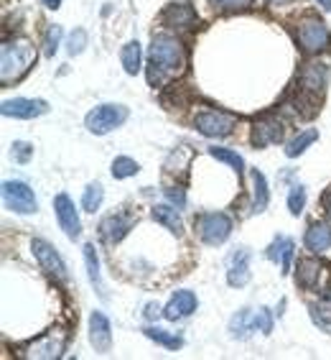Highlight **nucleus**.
Masks as SVG:
<instances>
[{
	"label": "nucleus",
	"instance_id": "f257e3e1",
	"mask_svg": "<svg viewBox=\"0 0 331 360\" xmlns=\"http://www.w3.org/2000/svg\"><path fill=\"white\" fill-rule=\"evenodd\" d=\"M148 59H151V82H158L161 77H173L184 70V46H181L179 39H173L168 34L153 36L151 51H148Z\"/></svg>",
	"mask_w": 331,
	"mask_h": 360
},
{
	"label": "nucleus",
	"instance_id": "f03ea898",
	"mask_svg": "<svg viewBox=\"0 0 331 360\" xmlns=\"http://www.w3.org/2000/svg\"><path fill=\"white\" fill-rule=\"evenodd\" d=\"M36 62V49L28 39H13L0 49V79L3 84L18 82Z\"/></svg>",
	"mask_w": 331,
	"mask_h": 360
},
{
	"label": "nucleus",
	"instance_id": "7ed1b4c3",
	"mask_svg": "<svg viewBox=\"0 0 331 360\" xmlns=\"http://www.w3.org/2000/svg\"><path fill=\"white\" fill-rule=\"evenodd\" d=\"M298 44H301L306 54L326 51V49H331L329 26L321 18H316V15H306L304 21L298 23Z\"/></svg>",
	"mask_w": 331,
	"mask_h": 360
},
{
	"label": "nucleus",
	"instance_id": "20e7f679",
	"mask_svg": "<svg viewBox=\"0 0 331 360\" xmlns=\"http://www.w3.org/2000/svg\"><path fill=\"white\" fill-rule=\"evenodd\" d=\"M125 120H128V108L125 105H100V108L87 112L84 125L95 136H104V133L115 131L118 125H123Z\"/></svg>",
	"mask_w": 331,
	"mask_h": 360
},
{
	"label": "nucleus",
	"instance_id": "39448f33",
	"mask_svg": "<svg viewBox=\"0 0 331 360\" xmlns=\"http://www.w3.org/2000/svg\"><path fill=\"white\" fill-rule=\"evenodd\" d=\"M64 347H67V333L62 327H54L48 330L46 335L36 338L34 342H28L23 347V358H36V360H54L62 358Z\"/></svg>",
	"mask_w": 331,
	"mask_h": 360
},
{
	"label": "nucleus",
	"instance_id": "423d86ee",
	"mask_svg": "<svg viewBox=\"0 0 331 360\" xmlns=\"http://www.w3.org/2000/svg\"><path fill=\"white\" fill-rule=\"evenodd\" d=\"M235 123H237L235 115L222 112V110H201V112H196V118H194L196 131H199L201 136H207V139H224V136L232 133Z\"/></svg>",
	"mask_w": 331,
	"mask_h": 360
},
{
	"label": "nucleus",
	"instance_id": "0eeeda50",
	"mask_svg": "<svg viewBox=\"0 0 331 360\" xmlns=\"http://www.w3.org/2000/svg\"><path fill=\"white\" fill-rule=\"evenodd\" d=\"M196 230H199V238L207 245H222L232 236V220L224 212H207L196 220Z\"/></svg>",
	"mask_w": 331,
	"mask_h": 360
},
{
	"label": "nucleus",
	"instance_id": "6e6552de",
	"mask_svg": "<svg viewBox=\"0 0 331 360\" xmlns=\"http://www.w3.org/2000/svg\"><path fill=\"white\" fill-rule=\"evenodd\" d=\"M3 200H6V207L18 212V215H31L39 207L34 189L23 181H6L3 184Z\"/></svg>",
	"mask_w": 331,
	"mask_h": 360
},
{
	"label": "nucleus",
	"instance_id": "1a4fd4ad",
	"mask_svg": "<svg viewBox=\"0 0 331 360\" xmlns=\"http://www.w3.org/2000/svg\"><path fill=\"white\" fill-rule=\"evenodd\" d=\"M31 250H34L36 261H39V266L46 271L48 276L59 278V281H67V266H64L62 256L56 253L54 245H48L46 240H39V238H36V240L31 243Z\"/></svg>",
	"mask_w": 331,
	"mask_h": 360
},
{
	"label": "nucleus",
	"instance_id": "9d476101",
	"mask_svg": "<svg viewBox=\"0 0 331 360\" xmlns=\"http://www.w3.org/2000/svg\"><path fill=\"white\" fill-rule=\"evenodd\" d=\"M250 261H252V253L250 248L240 245V248L232 250V256H229V264H227V284L235 286V289H242V286L250 284Z\"/></svg>",
	"mask_w": 331,
	"mask_h": 360
},
{
	"label": "nucleus",
	"instance_id": "9b49d317",
	"mask_svg": "<svg viewBox=\"0 0 331 360\" xmlns=\"http://www.w3.org/2000/svg\"><path fill=\"white\" fill-rule=\"evenodd\" d=\"M54 210H56V220H59L62 230L67 233V238L76 240V238L82 236V222H79V215H76L74 202H72L67 194H56Z\"/></svg>",
	"mask_w": 331,
	"mask_h": 360
},
{
	"label": "nucleus",
	"instance_id": "f8f14e48",
	"mask_svg": "<svg viewBox=\"0 0 331 360\" xmlns=\"http://www.w3.org/2000/svg\"><path fill=\"white\" fill-rule=\"evenodd\" d=\"M48 110V105L43 100H28V97H15V100H6L0 112L6 118H21V120H31L39 118Z\"/></svg>",
	"mask_w": 331,
	"mask_h": 360
},
{
	"label": "nucleus",
	"instance_id": "ddd939ff",
	"mask_svg": "<svg viewBox=\"0 0 331 360\" xmlns=\"http://www.w3.org/2000/svg\"><path fill=\"white\" fill-rule=\"evenodd\" d=\"M133 225H135V217L125 215V212H118V215L104 217L102 225H100V236L104 238V243L115 245V243H120L128 233H130Z\"/></svg>",
	"mask_w": 331,
	"mask_h": 360
},
{
	"label": "nucleus",
	"instance_id": "4468645a",
	"mask_svg": "<svg viewBox=\"0 0 331 360\" xmlns=\"http://www.w3.org/2000/svg\"><path fill=\"white\" fill-rule=\"evenodd\" d=\"M285 139V125L278 118H262L252 128V143L255 148H265L270 143H281Z\"/></svg>",
	"mask_w": 331,
	"mask_h": 360
},
{
	"label": "nucleus",
	"instance_id": "2eb2a0df",
	"mask_svg": "<svg viewBox=\"0 0 331 360\" xmlns=\"http://www.w3.org/2000/svg\"><path fill=\"white\" fill-rule=\"evenodd\" d=\"M196 307H199V302H196V297H194V291L181 289V291H176V294L171 297V302L163 307V317L176 322V319H184V317H189V314L196 312Z\"/></svg>",
	"mask_w": 331,
	"mask_h": 360
},
{
	"label": "nucleus",
	"instance_id": "dca6fc26",
	"mask_svg": "<svg viewBox=\"0 0 331 360\" xmlns=\"http://www.w3.org/2000/svg\"><path fill=\"white\" fill-rule=\"evenodd\" d=\"M90 340H92V345H95L97 353H110L112 330H110V319L104 317L102 312L90 314Z\"/></svg>",
	"mask_w": 331,
	"mask_h": 360
},
{
	"label": "nucleus",
	"instance_id": "f3484780",
	"mask_svg": "<svg viewBox=\"0 0 331 360\" xmlns=\"http://www.w3.org/2000/svg\"><path fill=\"white\" fill-rule=\"evenodd\" d=\"M163 23L166 26H179V28H191L196 23V13H194V8L189 3H171V6L163 11Z\"/></svg>",
	"mask_w": 331,
	"mask_h": 360
},
{
	"label": "nucleus",
	"instance_id": "a211bd4d",
	"mask_svg": "<svg viewBox=\"0 0 331 360\" xmlns=\"http://www.w3.org/2000/svg\"><path fill=\"white\" fill-rule=\"evenodd\" d=\"M326 79H329V70H326V64L311 62V64H306L304 72H301V84H304V90L313 92V95L324 92Z\"/></svg>",
	"mask_w": 331,
	"mask_h": 360
},
{
	"label": "nucleus",
	"instance_id": "6ab92c4d",
	"mask_svg": "<svg viewBox=\"0 0 331 360\" xmlns=\"http://www.w3.org/2000/svg\"><path fill=\"white\" fill-rule=\"evenodd\" d=\"M268 258L281 266V274H288L290 261H293V240L285 236H278L276 240L268 245Z\"/></svg>",
	"mask_w": 331,
	"mask_h": 360
},
{
	"label": "nucleus",
	"instance_id": "aec40b11",
	"mask_svg": "<svg viewBox=\"0 0 331 360\" xmlns=\"http://www.w3.org/2000/svg\"><path fill=\"white\" fill-rule=\"evenodd\" d=\"M304 243L311 253H324V250L331 248V228L326 222H313V225L306 230Z\"/></svg>",
	"mask_w": 331,
	"mask_h": 360
},
{
	"label": "nucleus",
	"instance_id": "412c9836",
	"mask_svg": "<svg viewBox=\"0 0 331 360\" xmlns=\"http://www.w3.org/2000/svg\"><path fill=\"white\" fill-rule=\"evenodd\" d=\"M229 333H232V338H240V340H245L252 333H257L255 312H250V309H240L235 317L229 319Z\"/></svg>",
	"mask_w": 331,
	"mask_h": 360
},
{
	"label": "nucleus",
	"instance_id": "4be33fe9",
	"mask_svg": "<svg viewBox=\"0 0 331 360\" xmlns=\"http://www.w3.org/2000/svg\"><path fill=\"white\" fill-rule=\"evenodd\" d=\"M153 220L161 222L163 228H168L171 233H176V236L184 233V222H181L176 207H171V205H156V207H153Z\"/></svg>",
	"mask_w": 331,
	"mask_h": 360
},
{
	"label": "nucleus",
	"instance_id": "5701e85b",
	"mask_svg": "<svg viewBox=\"0 0 331 360\" xmlns=\"http://www.w3.org/2000/svg\"><path fill=\"white\" fill-rule=\"evenodd\" d=\"M84 264H87V271H90V281L95 284L97 294L104 299L107 294H104L102 274H100V258H97V250H95V245H92V243H87V245H84Z\"/></svg>",
	"mask_w": 331,
	"mask_h": 360
},
{
	"label": "nucleus",
	"instance_id": "b1692460",
	"mask_svg": "<svg viewBox=\"0 0 331 360\" xmlns=\"http://www.w3.org/2000/svg\"><path fill=\"white\" fill-rule=\"evenodd\" d=\"M252 184H255V192H252V212H265L270 202V194H268V181L262 176L260 172H252Z\"/></svg>",
	"mask_w": 331,
	"mask_h": 360
},
{
	"label": "nucleus",
	"instance_id": "393cba45",
	"mask_svg": "<svg viewBox=\"0 0 331 360\" xmlns=\"http://www.w3.org/2000/svg\"><path fill=\"white\" fill-rule=\"evenodd\" d=\"M120 59H123V67L128 75H138L140 72V59H143V54H140V44L138 41H128L123 46V51H120Z\"/></svg>",
	"mask_w": 331,
	"mask_h": 360
},
{
	"label": "nucleus",
	"instance_id": "a878e982",
	"mask_svg": "<svg viewBox=\"0 0 331 360\" xmlns=\"http://www.w3.org/2000/svg\"><path fill=\"white\" fill-rule=\"evenodd\" d=\"M298 274H296V281L304 289H313V284L318 281V274H321V269H318L316 261H298Z\"/></svg>",
	"mask_w": 331,
	"mask_h": 360
},
{
	"label": "nucleus",
	"instance_id": "bb28decb",
	"mask_svg": "<svg viewBox=\"0 0 331 360\" xmlns=\"http://www.w3.org/2000/svg\"><path fill=\"white\" fill-rule=\"evenodd\" d=\"M313 141H318V131H313V128H311V131L298 133L296 139L288 143V148H285V156H288V159H296V156H301V153H304Z\"/></svg>",
	"mask_w": 331,
	"mask_h": 360
},
{
	"label": "nucleus",
	"instance_id": "cd10ccee",
	"mask_svg": "<svg viewBox=\"0 0 331 360\" xmlns=\"http://www.w3.org/2000/svg\"><path fill=\"white\" fill-rule=\"evenodd\" d=\"M143 333H145V338H151L153 342H158V345L168 347V350H179V347L184 345V340H181L179 335L166 333V330H158V327H145Z\"/></svg>",
	"mask_w": 331,
	"mask_h": 360
},
{
	"label": "nucleus",
	"instance_id": "c85d7f7f",
	"mask_svg": "<svg viewBox=\"0 0 331 360\" xmlns=\"http://www.w3.org/2000/svg\"><path fill=\"white\" fill-rule=\"evenodd\" d=\"M104 200V189L100 181H95V184H90V187L84 189V197H82V207L84 212H92L95 215L97 210H100V205H102Z\"/></svg>",
	"mask_w": 331,
	"mask_h": 360
},
{
	"label": "nucleus",
	"instance_id": "c756f323",
	"mask_svg": "<svg viewBox=\"0 0 331 360\" xmlns=\"http://www.w3.org/2000/svg\"><path fill=\"white\" fill-rule=\"evenodd\" d=\"M209 156H214V159L224 161V164H229V167L235 169L237 176H242V172H245V161H242V156L237 151H229V148H209Z\"/></svg>",
	"mask_w": 331,
	"mask_h": 360
},
{
	"label": "nucleus",
	"instance_id": "7c9ffc66",
	"mask_svg": "<svg viewBox=\"0 0 331 360\" xmlns=\"http://www.w3.org/2000/svg\"><path fill=\"white\" fill-rule=\"evenodd\" d=\"M140 172L138 161L128 159V156H120V159L112 161V176L115 179H128V176H135Z\"/></svg>",
	"mask_w": 331,
	"mask_h": 360
},
{
	"label": "nucleus",
	"instance_id": "2f4dec72",
	"mask_svg": "<svg viewBox=\"0 0 331 360\" xmlns=\"http://www.w3.org/2000/svg\"><path fill=\"white\" fill-rule=\"evenodd\" d=\"M306 207V189L301 187V184H293L290 187V194H288V210H290V215H301Z\"/></svg>",
	"mask_w": 331,
	"mask_h": 360
},
{
	"label": "nucleus",
	"instance_id": "473e14b6",
	"mask_svg": "<svg viewBox=\"0 0 331 360\" xmlns=\"http://www.w3.org/2000/svg\"><path fill=\"white\" fill-rule=\"evenodd\" d=\"M62 44V26H48L46 28V36H43V54L46 56H54L56 49Z\"/></svg>",
	"mask_w": 331,
	"mask_h": 360
},
{
	"label": "nucleus",
	"instance_id": "72a5a7b5",
	"mask_svg": "<svg viewBox=\"0 0 331 360\" xmlns=\"http://www.w3.org/2000/svg\"><path fill=\"white\" fill-rule=\"evenodd\" d=\"M84 46H87V31L84 28H76L74 34L69 36V44H67V51H69L72 56L82 54Z\"/></svg>",
	"mask_w": 331,
	"mask_h": 360
},
{
	"label": "nucleus",
	"instance_id": "f704fd0d",
	"mask_svg": "<svg viewBox=\"0 0 331 360\" xmlns=\"http://www.w3.org/2000/svg\"><path fill=\"white\" fill-rule=\"evenodd\" d=\"M255 327L265 335L273 333V312H270L268 307H260L255 312Z\"/></svg>",
	"mask_w": 331,
	"mask_h": 360
},
{
	"label": "nucleus",
	"instance_id": "c9c22d12",
	"mask_svg": "<svg viewBox=\"0 0 331 360\" xmlns=\"http://www.w3.org/2000/svg\"><path fill=\"white\" fill-rule=\"evenodd\" d=\"M11 156H13L18 164H26L31 156H34V146L31 143H23V141H15L13 146H11Z\"/></svg>",
	"mask_w": 331,
	"mask_h": 360
},
{
	"label": "nucleus",
	"instance_id": "e433bc0d",
	"mask_svg": "<svg viewBox=\"0 0 331 360\" xmlns=\"http://www.w3.org/2000/svg\"><path fill=\"white\" fill-rule=\"evenodd\" d=\"M214 8H222V11H245V8L252 6V0H209Z\"/></svg>",
	"mask_w": 331,
	"mask_h": 360
},
{
	"label": "nucleus",
	"instance_id": "4c0bfd02",
	"mask_svg": "<svg viewBox=\"0 0 331 360\" xmlns=\"http://www.w3.org/2000/svg\"><path fill=\"white\" fill-rule=\"evenodd\" d=\"M166 197L171 200V205H176V207H184L187 205V197H184V192L181 189H166Z\"/></svg>",
	"mask_w": 331,
	"mask_h": 360
},
{
	"label": "nucleus",
	"instance_id": "58836bf2",
	"mask_svg": "<svg viewBox=\"0 0 331 360\" xmlns=\"http://www.w3.org/2000/svg\"><path fill=\"white\" fill-rule=\"evenodd\" d=\"M158 314H161V307L158 304H148V307H145V317H148V319H156Z\"/></svg>",
	"mask_w": 331,
	"mask_h": 360
},
{
	"label": "nucleus",
	"instance_id": "ea45409f",
	"mask_svg": "<svg viewBox=\"0 0 331 360\" xmlns=\"http://www.w3.org/2000/svg\"><path fill=\"white\" fill-rule=\"evenodd\" d=\"M324 210H326V215L331 217V189L324 194Z\"/></svg>",
	"mask_w": 331,
	"mask_h": 360
},
{
	"label": "nucleus",
	"instance_id": "a19ab883",
	"mask_svg": "<svg viewBox=\"0 0 331 360\" xmlns=\"http://www.w3.org/2000/svg\"><path fill=\"white\" fill-rule=\"evenodd\" d=\"M43 6L51 8V11H56V8H62V0H43Z\"/></svg>",
	"mask_w": 331,
	"mask_h": 360
},
{
	"label": "nucleus",
	"instance_id": "79ce46f5",
	"mask_svg": "<svg viewBox=\"0 0 331 360\" xmlns=\"http://www.w3.org/2000/svg\"><path fill=\"white\" fill-rule=\"evenodd\" d=\"M268 6H285V3H296V0H265Z\"/></svg>",
	"mask_w": 331,
	"mask_h": 360
},
{
	"label": "nucleus",
	"instance_id": "37998d69",
	"mask_svg": "<svg viewBox=\"0 0 331 360\" xmlns=\"http://www.w3.org/2000/svg\"><path fill=\"white\" fill-rule=\"evenodd\" d=\"M316 3L324 8V11H331V0H316Z\"/></svg>",
	"mask_w": 331,
	"mask_h": 360
}]
</instances>
